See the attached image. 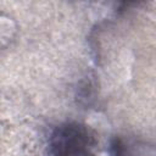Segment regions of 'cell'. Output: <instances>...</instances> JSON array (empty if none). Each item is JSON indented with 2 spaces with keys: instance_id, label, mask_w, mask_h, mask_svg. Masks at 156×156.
<instances>
[{
  "instance_id": "obj_2",
  "label": "cell",
  "mask_w": 156,
  "mask_h": 156,
  "mask_svg": "<svg viewBox=\"0 0 156 156\" xmlns=\"http://www.w3.org/2000/svg\"><path fill=\"white\" fill-rule=\"evenodd\" d=\"M107 156H156V144L133 136H116Z\"/></svg>"
},
{
  "instance_id": "obj_1",
  "label": "cell",
  "mask_w": 156,
  "mask_h": 156,
  "mask_svg": "<svg viewBox=\"0 0 156 156\" xmlns=\"http://www.w3.org/2000/svg\"><path fill=\"white\" fill-rule=\"evenodd\" d=\"M95 147V134L87 124L67 121L51 130L45 156H94Z\"/></svg>"
}]
</instances>
